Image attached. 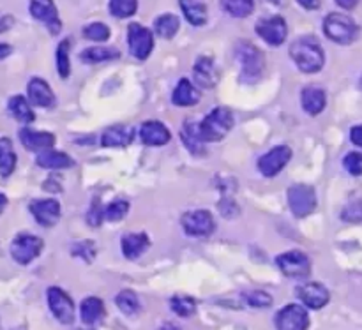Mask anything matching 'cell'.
<instances>
[{
	"mask_svg": "<svg viewBox=\"0 0 362 330\" xmlns=\"http://www.w3.org/2000/svg\"><path fill=\"white\" fill-rule=\"evenodd\" d=\"M115 304L124 314H127V317L136 314L138 311H140V300H138V295L133 290H122V292L117 295Z\"/></svg>",
	"mask_w": 362,
	"mask_h": 330,
	"instance_id": "cell-34",
	"label": "cell"
},
{
	"mask_svg": "<svg viewBox=\"0 0 362 330\" xmlns=\"http://www.w3.org/2000/svg\"><path fill=\"white\" fill-rule=\"evenodd\" d=\"M37 165L41 168L46 170H64V168H71L74 165L73 158L66 154V152H59V151H48L39 152L37 155Z\"/></svg>",
	"mask_w": 362,
	"mask_h": 330,
	"instance_id": "cell-26",
	"label": "cell"
},
{
	"mask_svg": "<svg viewBox=\"0 0 362 330\" xmlns=\"http://www.w3.org/2000/svg\"><path fill=\"white\" fill-rule=\"evenodd\" d=\"M20 140L27 151L32 152H45L55 145V136L46 131H34V129H21Z\"/></svg>",
	"mask_w": 362,
	"mask_h": 330,
	"instance_id": "cell-19",
	"label": "cell"
},
{
	"mask_svg": "<svg viewBox=\"0 0 362 330\" xmlns=\"http://www.w3.org/2000/svg\"><path fill=\"white\" fill-rule=\"evenodd\" d=\"M110 14L115 18H129L136 13L138 0H110Z\"/></svg>",
	"mask_w": 362,
	"mask_h": 330,
	"instance_id": "cell-37",
	"label": "cell"
},
{
	"mask_svg": "<svg viewBox=\"0 0 362 330\" xmlns=\"http://www.w3.org/2000/svg\"><path fill=\"white\" fill-rule=\"evenodd\" d=\"M30 14L37 21H41L46 28L49 30V34L57 35L62 28V21L59 18V11H57L53 0H30Z\"/></svg>",
	"mask_w": 362,
	"mask_h": 330,
	"instance_id": "cell-14",
	"label": "cell"
},
{
	"mask_svg": "<svg viewBox=\"0 0 362 330\" xmlns=\"http://www.w3.org/2000/svg\"><path fill=\"white\" fill-rule=\"evenodd\" d=\"M255 30H257V34L260 35L267 45L279 46L286 41V35H288V25H286L285 18L283 16L262 18V20H258Z\"/></svg>",
	"mask_w": 362,
	"mask_h": 330,
	"instance_id": "cell-12",
	"label": "cell"
},
{
	"mask_svg": "<svg viewBox=\"0 0 362 330\" xmlns=\"http://www.w3.org/2000/svg\"><path fill=\"white\" fill-rule=\"evenodd\" d=\"M297 2H299L300 6L304 7V9L317 11V9H320V6H322V2H324V0H297Z\"/></svg>",
	"mask_w": 362,
	"mask_h": 330,
	"instance_id": "cell-48",
	"label": "cell"
},
{
	"mask_svg": "<svg viewBox=\"0 0 362 330\" xmlns=\"http://www.w3.org/2000/svg\"><path fill=\"white\" fill-rule=\"evenodd\" d=\"M279 271L288 278H308L311 272V261L303 251H288L276 258Z\"/></svg>",
	"mask_w": 362,
	"mask_h": 330,
	"instance_id": "cell-11",
	"label": "cell"
},
{
	"mask_svg": "<svg viewBox=\"0 0 362 330\" xmlns=\"http://www.w3.org/2000/svg\"><path fill=\"white\" fill-rule=\"evenodd\" d=\"M359 2L361 0H336V4H338L339 7H343V9H356Z\"/></svg>",
	"mask_w": 362,
	"mask_h": 330,
	"instance_id": "cell-49",
	"label": "cell"
},
{
	"mask_svg": "<svg viewBox=\"0 0 362 330\" xmlns=\"http://www.w3.org/2000/svg\"><path fill=\"white\" fill-rule=\"evenodd\" d=\"M350 140H352L354 145L362 148V126L352 127V131H350Z\"/></svg>",
	"mask_w": 362,
	"mask_h": 330,
	"instance_id": "cell-46",
	"label": "cell"
},
{
	"mask_svg": "<svg viewBox=\"0 0 362 330\" xmlns=\"http://www.w3.org/2000/svg\"><path fill=\"white\" fill-rule=\"evenodd\" d=\"M151 246L147 233H127L120 240V247H122V254L127 260H136L140 258L145 251Z\"/></svg>",
	"mask_w": 362,
	"mask_h": 330,
	"instance_id": "cell-22",
	"label": "cell"
},
{
	"mask_svg": "<svg viewBox=\"0 0 362 330\" xmlns=\"http://www.w3.org/2000/svg\"><path fill=\"white\" fill-rule=\"evenodd\" d=\"M11 52H13V48H11L9 45H4V42H0V60L6 59V57H9Z\"/></svg>",
	"mask_w": 362,
	"mask_h": 330,
	"instance_id": "cell-50",
	"label": "cell"
},
{
	"mask_svg": "<svg viewBox=\"0 0 362 330\" xmlns=\"http://www.w3.org/2000/svg\"><path fill=\"white\" fill-rule=\"evenodd\" d=\"M127 46L134 59L145 60L154 49V35L147 27L140 23H129L127 27Z\"/></svg>",
	"mask_w": 362,
	"mask_h": 330,
	"instance_id": "cell-7",
	"label": "cell"
},
{
	"mask_svg": "<svg viewBox=\"0 0 362 330\" xmlns=\"http://www.w3.org/2000/svg\"><path fill=\"white\" fill-rule=\"evenodd\" d=\"M278 330H308L310 329V314L306 307L299 304H288L283 307L274 318Z\"/></svg>",
	"mask_w": 362,
	"mask_h": 330,
	"instance_id": "cell-10",
	"label": "cell"
},
{
	"mask_svg": "<svg viewBox=\"0 0 362 330\" xmlns=\"http://www.w3.org/2000/svg\"><path fill=\"white\" fill-rule=\"evenodd\" d=\"M233 127V115L228 108H216L200 122V136L207 141H221Z\"/></svg>",
	"mask_w": 362,
	"mask_h": 330,
	"instance_id": "cell-4",
	"label": "cell"
},
{
	"mask_svg": "<svg viewBox=\"0 0 362 330\" xmlns=\"http://www.w3.org/2000/svg\"><path fill=\"white\" fill-rule=\"evenodd\" d=\"M341 219L345 223H362V200H354L343 208Z\"/></svg>",
	"mask_w": 362,
	"mask_h": 330,
	"instance_id": "cell-42",
	"label": "cell"
},
{
	"mask_svg": "<svg viewBox=\"0 0 362 330\" xmlns=\"http://www.w3.org/2000/svg\"><path fill=\"white\" fill-rule=\"evenodd\" d=\"M127 212H129V204L124 200H115L105 207V219L110 223H119L126 218Z\"/></svg>",
	"mask_w": 362,
	"mask_h": 330,
	"instance_id": "cell-38",
	"label": "cell"
},
{
	"mask_svg": "<svg viewBox=\"0 0 362 330\" xmlns=\"http://www.w3.org/2000/svg\"><path fill=\"white\" fill-rule=\"evenodd\" d=\"M14 23V18L11 14H0V34L6 30H9Z\"/></svg>",
	"mask_w": 362,
	"mask_h": 330,
	"instance_id": "cell-47",
	"label": "cell"
},
{
	"mask_svg": "<svg viewBox=\"0 0 362 330\" xmlns=\"http://www.w3.org/2000/svg\"><path fill=\"white\" fill-rule=\"evenodd\" d=\"M81 322L87 325H95L105 318V304L98 297H87L80 307Z\"/></svg>",
	"mask_w": 362,
	"mask_h": 330,
	"instance_id": "cell-28",
	"label": "cell"
},
{
	"mask_svg": "<svg viewBox=\"0 0 362 330\" xmlns=\"http://www.w3.org/2000/svg\"><path fill=\"white\" fill-rule=\"evenodd\" d=\"M194 81L200 85L202 88H212L219 80L218 67H216L214 60L211 57H198L193 67Z\"/></svg>",
	"mask_w": 362,
	"mask_h": 330,
	"instance_id": "cell-18",
	"label": "cell"
},
{
	"mask_svg": "<svg viewBox=\"0 0 362 330\" xmlns=\"http://www.w3.org/2000/svg\"><path fill=\"white\" fill-rule=\"evenodd\" d=\"M9 113L21 124H30L35 119L30 105H28L23 95H14V98L9 99Z\"/></svg>",
	"mask_w": 362,
	"mask_h": 330,
	"instance_id": "cell-30",
	"label": "cell"
},
{
	"mask_svg": "<svg viewBox=\"0 0 362 330\" xmlns=\"http://www.w3.org/2000/svg\"><path fill=\"white\" fill-rule=\"evenodd\" d=\"M159 330H173L172 327H163V329H159Z\"/></svg>",
	"mask_w": 362,
	"mask_h": 330,
	"instance_id": "cell-53",
	"label": "cell"
},
{
	"mask_svg": "<svg viewBox=\"0 0 362 330\" xmlns=\"http://www.w3.org/2000/svg\"><path fill=\"white\" fill-rule=\"evenodd\" d=\"M180 140L184 141L187 151L194 155H200L205 152V141L200 136V124L187 120L184 127L180 129Z\"/></svg>",
	"mask_w": 362,
	"mask_h": 330,
	"instance_id": "cell-23",
	"label": "cell"
},
{
	"mask_svg": "<svg viewBox=\"0 0 362 330\" xmlns=\"http://www.w3.org/2000/svg\"><path fill=\"white\" fill-rule=\"evenodd\" d=\"M170 307H172V311L177 317L187 318L193 317L194 311H197V302H194V299H191L187 295H175L170 300Z\"/></svg>",
	"mask_w": 362,
	"mask_h": 330,
	"instance_id": "cell-36",
	"label": "cell"
},
{
	"mask_svg": "<svg viewBox=\"0 0 362 330\" xmlns=\"http://www.w3.org/2000/svg\"><path fill=\"white\" fill-rule=\"evenodd\" d=\"M83 35L88 41L94 42H105L110 37V27L108 25L101 23V21H94V23H88L83 28Z\"/></svg>",
	"mask_w": 362,
	"mask_h": 330,
	"instance_id": "cell-39",
	"label": "cell"
},
{
	"mask_svg": "<svg viewBox=\"0 0 362 330\" xmlns=\"http://www.w3.org/2000/svg\"><path fill=\"white\" fill-rule=\"evenodd\" d=\"M246 302L251 307H258V310H264V307L272 306V297L267 292H262V290H255V292L246 293Z\"/></svg>",
	"mask_w": 362,
	"mask_h": 330,
	"instance_id": "cell-41",
	"label": "cell"
},
{
	"mask_svg": "<svg viewBox=\"0 0 362 330\" xmlns=\"http://www.w3.org/2000/svg\"><path fill=\"white\" fill-rule=\"evenodd\" d=\"M235 57L240 64V80L255 83L262 78L265 69V57L255 45L240 41L235 48Z\"/></svg>",
	"mask_w": 362,
	"mask_h": 330,
	"instance_id": "cell-2",
	"label": "cell"
},
{
	"mask_svg": "<svg viewBox=\"0 0 362 330\" xmlns=\"http://www.w3.org/2000/svg\"><path fill=\"white\" fill-rule=\"evenodd\" d=\"M16 168V152L9 138H0V177L7 179Z\"/></svg>",
	"mask_w": 362,
	"mask_h": 330,
	"instance_id": "cell-29",
	"label": "cell"
},
{
	"mask_svg": "<svg viewBox=\"0 0 362 330\" xmlns=\"http://www.w3.org/2000/svg\"><path fill=\"white\" fill-rule=\"evenodd\" d=\"M290 211L296 218H308L317 208V194L308 184H296L288 189Z\"/></svg>",
	"mask_w": 362,
	"mask_h": 330,
	"instance_id": "cell-5",
	"label": "cell"
},
{
	"mask_svg": "<svg viewBox=\"0 0 362 330\" xmlns=\"http://www.w3.org/2000/svg\"><path fill=\"white\" fill-rule=\"evenodd\" d=\"M290 57L296 66L308 74L318 73L325 64L324 49L313 35H303V37L296 39L290 46Z\"/></svg>",
	"mask_w": 362,
	"mask_h": 330,
	"instance_id": "cell-1",
	"label": "cell"
},
{
	"mask_svg": "<svg viewBox=\"0 0 362 330\" xmlns=\"http://www.w3.org/2000/svg\"><path fill=\"white\" fill-rule=\"evenodd\" d=\"M120 53L115 48H105V46H92V48L83 49L80 59L87 64H99V62H108V60L119 59Z\"/></svg>",
	"mask_w": 362,
	"mask_h": 330,
	"instance_id": "cell-31",
	"label": "cell"
},
{
	"mask_svg": "<svg viewBox=\"0 0 362 330\" xmlns=\"http://www.w3.org/2000/svg\"><path fill=\"white\" fill-rule=\"evenodd\" d=\"M140 138L145 145H151V147H161L166 145L172 138L170 129L159 120H147V122L141 124L140 127Z\"/></svg>",
	"mask_w": 362,
	"mask_h": 330,
	"instance_id": "cell-17",
	"label": "cell"
},
{
	"mask_svg": "<svg viewBox=\"0 0 362 330\" xmlns=\"http://www.w3.org/2000/svg\"><path fill=\"white\" fill-rule=\"evenodd\" d=\"M103 219H105V208L101 207L99 200H94V204H92L90 211H88V214H87L88 225L99 226L103 223Z\"/></svg>",
	"mask_w": 362,
	"mask_h": 330,
	"instance_id": "cell-45",
	"label": "cell"
},
{
	"mask_svg": "<svg viewBox=\"0 0 362 330\" xmlns=\"http://www.w3.org/2000/svg\"><path fill=\"white\" fill-rule=\"evenodd\" d=\"M223 11L233 18H247L255 11V0H219Z\"/></svg>",
	"mask_w": 362,
	"mask_h": 330,
	"instance_id": "cell-33",
	"label": "cell"
},
{
	"mask_svg": "<svg viewBox=\"0 0 362 330\" xmlns=\"http://www.w3.org/2000/svg\"><path fill=\"white\" fill-rule=\"evenodd\" d=\"M290 159H292V148L288 145H278L258 159V170L264 177L272 179L288 165Z\"/></svg>",
	"mask_w": 362,
	"mask_h": 330,
	"instance_id": "cell-9",
	"label": "cell"
},
{
	"mask_svg": "<svg viewBox=\"0 0 362 330\" xmlns=\"http://www.w3.org/2000/svg\"><path fill=\"white\" fill-rule=\"evenodd\" d=\"M219 212H221L223 218L233 219L237 214H239V207H237L235 201L230 196H225L221 201H219Z\"/></svg>",
	"mask_w": 362,
	"mask_h": 330,
	"instance_id": "cell-44",
	"label": "cell"
},
{
	"mask_svg": "<svg viewBox=\"0 0 362 330\" xmlns=\"http://www.w3.org/2000/svg\"><path fill=\"white\" fill-rule=\"evenodd\" d=\"M48 306L60 324L71 325L74 322V304L64 290L57 286L48 288Z\"/></svg>",
	"mask_w": 362,
	"mask_h": 330,
	"instance_id": "cell-13",
	"label": "cell"
},
{
	"mask_svg": "<svg viewBox=\"0 0 362 330\" xmlns=\"http://www.w3.org/2000/svg\"><path fill=\"white\" fill-rule=\"evenodd\" d=\"M297 295L303 300L304 306L310 307V310H322L331 300L329 290L324 285H320V283H306V285L299 286Z\"/></svg>",
	"mask_w": 362,
	"mask_h": 330,
	"instance_id": "cell-16",
	"label": "cell"
},
{
	"mask_svg": "<svg viewBox=\"0 0 362 330\" xmlns=\"http://www.w3.org/2000/svg\"><path fill=\"white\" fill-rule=\"evenodd\" d=\"M343 165H345V170L350 175H362V154H359V152H350V154L343 159Z\"/></svg>",
	"mask_w": 362,
	"mask_h": 330,
	"instance_id": "cell-43",
	"label": "cell"
},
{
	"mask_svg": "<svg viewBox=\"0 0 362 330\" xmlns=\"http://www.w3.org/2000/svg\"><path fill=\"white\" fill-rule=\"evenodd\" d=\"M69 48L71 42L69 39H64L57 46V71H59L60 78L66 80L71 74V62H69Z\"/></svg>",
	"mask_w": 362,
	"mask_h": 330,
	"instance_id": "cell-35",
	"label": "cell"
},
{
	"mask_svg": "<svg viewBox=\"0 0 362 330\" xmlns=\"http://www.w3.org/2000/svg\"><path fill=\"white\" fill-rule=\"evenodd\" d=\"M45 242L39 237L30 233H20L16 239L11 242V257L16 264L28 265L41 254Z\"/></svg>",
	"mask_w": 362,
	"mask_h": 330,
	"instance_id": "cell-6",
	"label": "cell"
},
{
	"mask_svg": "<svg viewBox=\"0 0 362 330\" xmlns=\"http://www.w3.org/2000/svg\"><path fill=\"white\" fill-rule=\"evenodd\" d=\"M95 253H98V249H95V244L92 242V240H83V242H76L73 246L74 257L81 258V260L87 261V264H90V261L94 260Z\"/></svg>",
	"mask_w": 362,
	"mask_h": 330,
	"instance_id": "cell-40",
	"label": "cell"
},
{
	"mask_svg": "<svg viewBox=\"0 0 362 330\" xmlns=\"http://www.w3.org/2000/svg\"><path fill=\"white\" fill-rule=\"evenodd\" d=\"M6 205H7V198L4 196L2 193H0V214H2V212H4V208H6Z\"/></svg>",
	"mask_w": 362,
	"mask_h": 330,
	"instance_id": "cell-51",
	"label": "cell"
},
{
	"mask_svg": "<svg viewBox=\"0 0 362 330\" xmlns=\"http://www.w3.org/2000/svg\"><path fill=\"white\" fill-rule=\"evenodd\" d=\"M180 28V20L175 14H161L158 16V20L154 21V32L163 39H172L173 35L179 32Z\"/></svg>",
	"mask_w": 362,
	"mask_h": 330,
	"instance_id": "cell-32",
	"label": "cell"
},
{
	"mask_svg": "<svg viewBox=\"0 0 362 330\" xmlns=\"http://www.w3.org/2000/svg\"><path fill=\"white\" fill-rule=\"evenodd\" d=\"M27 92L32 105L41 106V108H52L55 105V95H53L52 88H49V85L42 78H32L27 87Z\"/></svg>",
	"mask_w": 362,
	"mask_h": 330,
	"instance_id": "cell-20",
	"label": "cell"
},
{
	"mask_svg": "<svg viewBox=\"0 0 362 330\" xmlns=\"http://www.w3.org/2000/svg\"><path fill=\"white\" fill-rule=\"evenodd\" d=\"M300 102H303L304 112L310 113V115H318V113L324 112L325 105H327V95L322 88L308 87L303 90Z\"/></svg>",
	"mask_w": 362,
	"mask_h": 330,
	"instance_id": "cell-25",
	"label": "cell"
},
{
	"mask_svg": "<svg viewBox=\"0 0 362 330\" xmlns=\"http://www.w3.org/2000/svg\"><path fill=\"white\" fill-rule=\"evenodd\" d=\"M133 141V129L124 124L108 127L101 136V145L106 148H124Z\"/></svg>",
	"mask_w": 362,
	"mask_h": 330,
	"instance_id": "cell-21",
	"label": "cell"
},
{
	"mask_svg": "<svg viewBox=\"0 0 362 330\" xmlns=\"http://www.w3.org/2000/svg\"><path fill=\"white\" fill-rule=\"evenodd\" d=\"M271 2H274L276 6H281V2H283V0H271Z\"/></svg>",
	"mask_w": 362,
	"mask_h": 330,
	"instance_id": "cell-52",
	"label": "cell"
},
{
	"mask_svg": "<svg viewBox=\"0 0 362 330\" xmlns=\"http://www.w3.org/2000/svg\"><path fill=\"white\" fill-rule=\"evenodd\" d=\"M30 212L35 218V221L41 226H55L60 219V204L52 198L46 200H34L30 204Z\"/></svg>",
	"mask_w": 362,
	"mask_h": 330,
	"instance_id": "cell-15",
	"label": "cell"
},
{
	"mask_svg": "<svg viewBox=\"0 0 362 330\" xmlns=\"http://www.w3.org/2000/svg\"><path fill=\"white\" fill-rule=\"evenodd\" d=\"M172 101L175 106H193L200 101V92L193 87L187 78H182L173 90Z\"/></svg>",
	"mask_w": 362,
	"mask_h": 330,
	"instance_id": "cell-27",
	"label": "cell"
},
{
	"mask_svg": "<svg viewBox=\"0 0 362 330\" xmlns=\"http://www.w3.org/2000/svg\"><path fill=\"white\" fill-rule=\"evenodd\" d=\"M180 225H182L186 235L189 237H207L216 230L214 216L211 214V211H205V208L186 212L180 219Z\"/></svg>",
	"mask_w": 362,
	"mask_h": 330,
	"instance_id": "cell-8",
	"label": "cell"
},
{
	"mask_svg": "<svg viewBox=\"0 0 362 330\" xmlns=\"http://www.w3.org/2000/svg\"><path fill=\"white\" fill-rule=\"evenodd\" d=\"M324 32L332 42L352 45L359 37V27L350 16L343 13H331L324 20Z\"/></svg>",
	"mask_w": 362,
	"mask_h": 330,
	"instance_id": "cell-3",
	"label": "cell"
},
{
	"mask_svg": "<svg viewBox=\"0 0 362 330\" xmlns=\"http://www.w3.org/2000/svg\"><path fill=\"white\" fill-rule=\"evenodd\" d=\"M179 6L191 25L202 27V25L207 23L209 13L205 0H179Z\"/></svg>",
	"mask_w": 362,
	"mask_h": 330,
	"instance_id": "cell-24",
	"label": "cell"
}]
</instances>
